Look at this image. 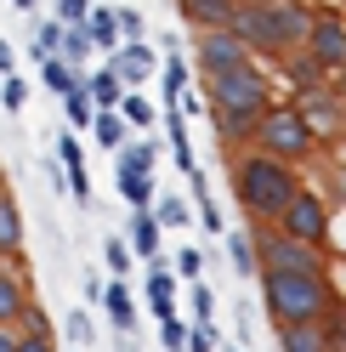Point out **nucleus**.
Segmentation results:
<instances>
[{"instance_id":"obj_1","label":"nucleus","mask_w":346,"mask_h":352,"mask_svg":"<svg viewBox=\"0 0 346 352\" xmlns=\"http://www.w3.org/2000/svg\"><path fill=\"white\" fill-rule=\"evenodd\" d=\"M312 29V6L307 0H239L227 17V34L244 40L250 57H273L284 63L290 52H301V40Z\"/></svg>"},{"instance_id":"obj_2","label":"nucleus","mask_w":346,"mask_h":352,"mask_svg":"<svg viewBox=\"0 0 346 352\" xmlns=\"http://www.w3.org/2000/svg\"><path fill=\"white\" fill-rule=\"evenodd\" d=\"M205 102H210V125H216L222 153H227V148L250 142L255 120H262L267 102H273V80L255 69V63H244V69H227V74L205 80Z\"/></svg>"},{"instance_id":"obj_3","label":"nucleus","mask_w":346,"mask_h":352,"mask_svg":"<svg viewBox=\"0 0 346 352\" xmlns=\"http://www.w3.org/2000/svg\"><path fill=\"white\" fill-rule=\"evenodd\" d=\"M262 278V307L273 329L284 324H323L330 313H341V290L330 273H255Z\"/></svg>"},{"instance_id":"obj_4","label":"nucleus","mask_w":346,"mask_h":352,"mask_svg":"<svg viewBox=\"0 0 346 352\" xmlns=\"http://www.w3.org/2000/svg\"><path fill=\"white\" fill-rule=\"evenodd\" d=\"M301 188V170L284 160H267V153H239L233 160V199H239L255 222H273L278 210L290 205V193Z\"/></svg>"},{"instance_id":"obj_5","label":"nucleus","mask_w":346,"mask_h":352,"mask_svg":"<svg viewBox=\"0 0 346 352\" xmlns=\"http://www.w3.org/2000/svg\"><path fill=\"white\" fill-rule=\"evenodd\" d=\"M273 233L295 239V245H312V250H330V233H335V205L323 199L318 188H295L290 205L273 216Z\"/></svg>"},{"instance_id":"obj_6","label":"nucleus","mask_w":346,"mask_h":352,"mask_svg":"<svg viewBox=\"0 0 346 352\" xmlns=\"http://www.w3.org/2000/svg\"><path fill=\"white\" fill-rule=\"evenodd\" d=\"M295 120L307 125L312 148H341L346 137V97H341V80H323L312 85V91H295Z\"/></svg>"},{"instance_id":"obj_7","label":"nucleus","mask_w":346,"mask_h":352,"mask_svg":"<svg viewBox=\"0 0 346 352\" xmlns=\"http://www.w3.org/2000/svg\"><path fill=\"white\" fill-rule=\"evenodd\" d=\"M250 142H255V153H267V160H284V165H301V160L312 153V137H307V125L295 120V108H290V102H267V114L255 120Z\"/></svg>"},{"instance_id":"obj_8","label":"nucleus","mask_w":346,"mask_h":352,"mask_svg":"<svg viewBox=\"0 0 346 352\" xmlns=\"http://www.w3.org/2000/svg\"><path fill=\"white\" fill-rule=\"evenodd\" d=\"M250 245H255V273H330V250L295 245V239L273 233L267 222L250 228Z\"/></svg>"},{"instance_id":"obj_9","label":"nucleus","mask_w":346,"mask_h":352,"mask_svg":"<svg viewBox=\"0 0 346 352\" xmlns=\"http://www.w3.org/2000/svg\"><path fill=\"white\" fill-rule=\"evenodd\" d=\"M301 52H307L330 80H341V69H346V23H341L335 6L312 12V29H307V40H301Z\"/></svg>"},{"instance_id":"obj_10","label":"nucleus","mask_w":346,"mask_h":352,"mask_svg":"<svg viewBox=\"0 0 346 352\" xmlns=\"http://www.w3.org/2000/svg\"><path fill=\"white\" fill-rule=\"evenodd\" d=\"M244 63H255L244 52V40H233L227 29H199L193 34V69H199V80H216L227 69H244Z\"/></svg>"},{"instance_id":"obj_11","label":"nucleus","mask_w":346,"mask_h":352,"mask_svg":"<svg viewBox=\"0 0 346 352\" xmlns=\"http://www.w3.org/2000/svg\"><path fill=\"white\" fill-rule=\"evenodd\" d=\"M108 69H114V80L125 85V91H142V85L159 74V52L148 46V40H125V46L108 52Z\"/></svg>"},{"instance_id":"obj_12","label":"nucleus","mask_w":346,"mask_h":352,"mask_svg":"<svg viewBox=\"0 0 346 352\" xmlns=\"http://www.w3.org/2000/svg\"><path fill=\"white\" fill-rule=\"evenodd\" d=\"M278 352H341V313H330L323 324H284Z\"/></svg>"},{"instance_id":"obj_13","label":"nucleus","mask_w":346,"mask_h":352,"mask_svg":"<svg viewBox=\"0 0 346 352\" xmlns=\"http://www.w3.org/2000/svg\"><path fill=\"white\" fill-rule=\"evenodd\" d=\"M119 239L131 245V256H142V261H148V267H170V261L159 256V239H165V233H159V222H154L148 210H131V228H125Z\"/></svg>"},{"instance_id":"obj_14","label":"nucleus","mask_w":346,"mask_h":352,"mask_svg":"<svg viewBox=\"0 0 346 352\" xmlns=\"http://www.w3.org/2000/svg\"><path fill=\"white\" fill-rule=\"evenodd\" d=\"M0 261H12V267L23 261V210L6 182H0Z\"/></svg>"},{"instance_id":"obj_15","label":"nucleus","mask_w":346,"mask_h":352,"mask_svg":"<svg viewBox=\"0 0 346 352\" xmlns=\"http://www.w3.org/2000/svg\"><path fill=\"white\" fill-rule=\"evenodd\" d=\"M23 307H29V284H23V273H17L12 261H0V329H12Z\"/></svg>"},{"instance_id":"obj_16","label":"nucleus","mask_w":346,"mask_h":352,"mask_svg":"<svg viewBox=\"0 0 346 352\" xmlns=\"http://www.w3.org/2000/svg\"><path fill=\"white\" fill-rule=\"evenodd\" d=\"M102 307H108V318H114L119 336H137V290L131 284H102Z\"/></svg>"},{"instance_id":"obj_17","label":"nucleus","mask_w":346,"mask_h":352,"mask_svg":"<svg viewBox=\"0 0 346 352\" xmlns=\"http://www.w3.org/2000/svg\"><path fill=\"white\" fill-rule=\"evenodd\" d=\"M233 6H239V0H176L182 23H193V29H227Z\"/></svg>"},{"instance_id":"obj_18","label":"nucleus","mask_w":346,"mask_h":352,"mask_svg":"<svg viewBox=\"0 0 346 352\" xmlns=\"http://www.w3.org/2000/svg\"><path fill=\"white\" fill-rule=\"evenodd\" d=\"M154 165H159V142H154V137H131L125 148H114V170L154 176Z\"/></svg>"},{"instance_id":"obj_19","label":"nucleus","mask_w":346,"mask_h":352,"mask_svg":"<svg viewBox=\"0 0 346 352\" xmlns=\"http://www.w3.org/2000/svg\"><path fill=\"white\" fill-rule=\"evenodd\" d=\"M114 114L125 120V131H131V137H148V131L159 125V108L148 102L142 91H125V97H119V108H114Z\"/></svg>"},{"instance_id":"obj_20","label":"nucleus","mask_w":346,"mask_h":352,"mask_svg":"<svg viewBox=\"0 0 346 352\" xmlns=\"http://www.w3.org/2000/svg\"><path fill=\"white\" fill-rule=\"evenodd\" d=\"M80 85H85V97H91V108H119V97H125V85L114 80V69H85L80 74Z\"/></svg>"},{"instance_id":"obj_21","label":"nucleus","mask_w":346,"mask_h":352,"mask_svg":"<svg viewBox=\"0 0 346 352\" xmlns=\"http://www.w3.org/2000/svg\"><path fill=\"white\" fill-rule=\"evenodd\" d=\"M148 307H154V318H170L176 313V273L170 267H148Z\"/></svg>"},{"instance_id":"obj_22","label":"nucleus","mask_w":346,"mask_h":352,"mask_svg":"<svg viewBox=\"0 0 346 352\" xmlns=\"http://www.w3.org/2000/svg\"><path fill=\"white\" fill-rule=\"evenodd\" d=\"M148 216L159 222V233H182V228L193 222V210H187V199H182V193H154Z\"/></svg>"},{"instance_id":"obj_23","label":"nucleus","mask_w":346,"mask_h":352,"mask_svg":"<svg viewBox=\"0 0 346 352\" xmlns=\"http://www.w3.org/2000/svg\"><path fill=\"white\" fill-rule=\"evenodd\" d=\"M85 131H91V142H97V148H108V153L131 142V131H125V120L114 114V108H97V114H91V125H85Z\"/></svg>"},{"instance_id":"obj_24","label":"nucleus","mask_w":346,"mask_h":352,"mask_svg":"<svg viewBox=\"0 0 346 352\" xmlns=\"http://www.w3.org/2000/svg\"><path fill=\"white\" fill-rule=\"evenodd\" d=\"M85 40H91L97 52H114V46H119V29H114V6H91V12H85Z\"/></svg>"},{"instance_id":"obj_25","label":"nucleus","mask_w":346,"mask_h":352,"mask_svg":"<svg viewBox=\"0 0 346 352\" xmlns=\"http://www.w3.org/2000/svg\"><path fill=\"white\" fill-rule=\"evenodd\" d=\"M187 182H193V193H199V222H205V233L222 239V233H227V216H222V205H216V193H210V182H205V170H193Z\"/></svg>"},{"instance_id":"obj_26","label":"nucleus","mask_w":346,"mask_h":352,"mask_svg":"<svg viewBox=\"0 0 346 352\" xmlns=\"http://www.w3.org/2000/svg\"><path fill=\"white\" fill-rule=\"evenodd\" d=\"M114 188L131 210H148L154 205V176H131V170H114Z\"/></svg>"},{"instance_id":"obj_27","label":"nucleus","mask_w":346,"mask_h":352,"mask_svg":"<svg viewBox=\"0 0 346 352\" xmlns=\"http://www.w3.org/2000/svg\"><path fill=\"white\" fill-rule=\"evenodd\" d=\"M57 57L69 63L74 74H85V63H91V40H85V23H74V29H62V46H57Z\"/></svg>"},{"instance_id":"obj_28","label":"nucleus","mask_w":346,"mask_h":352,"mask_svg":"<svg viewBox=\"0 0 346 352\" xmlns=\"http://www.w3.org/2000/svg\"><path fill=\"white\" fill-rule=\"evenodd\" d=\"M284 74H290V85H295V91H312V85H323V80H330V74H323L307 52H290V57H284Z\"/></svg>"},{"instance_id":"obj_29","label":"nucleus","mask_w":346,"mask_h":352,"mask_svg":"<svg viewBox=\"0 0 346 352\" xmlns=\"http://www.w3.org/2000/svg\"><path fill=\"white\" fill-rule=\"evenodd\" d=\"M154 80H159V91H165V102H176V97L187 91V63H182L176 52H170V57H159V74H154Z\"/></svg>"},{"instance_id":"obj_30","label":"nucleus","mask_w":346,"mask_h":352,"mask_svg":"<svg viewBox=\"0 0 346 352\" xmlns=\"http://www.w3.org/2000/svg\"><path fill=\"white\" fill-rule=\"evenodd\" d=\"M227 239V261H233V273L239 278H255V245H250V233L239 228V233H222Z\"/></svg>"},{"instance_id":"obj_31","label":"nucleus","mask_w":346,"mask_h":352,"mask_svg":"<svg viewBox=\"0 0 346 352\" xmlns=\"http://www.w3.org/2000/svg\"><path fill=\"white\" fill-rule=\"evenodd\" d=\"M62 114H69V131H85V125H91L97 108H91V97H85V85H80V80L62 91Z\"/></svg>"},{"instance_id":"obj_32","label":"nucleus","mask_w":346,"mask_h":352,"mask_svg":"<svg viewBox=\"0 0 346 352\" xmlns=\"http://www.w3.org/2000/svg\"><path fill=\"white\" fill-rule=\"evenodd\" d=\"M74 80H80V74H74V69H69L62 57H40V85H46L51 97H62V91H69Z\"/></svg>"},{"instance_id":"obj_33","label":"nucleus","mask_w":346,"mask_h":352,"mask_svg":"<svg viewBox=\"0 0 346 352\" xmlns=\"http://www.w3.org/2000/svg\"><path fill=\"white\" fill-rule=\"evenodd\" d=\"M57 46H62V23L34 12V63H40V57H57Z\"/></svg>"},{"instance_id":"obj_34","label":"nucleus","mask_w":346,"mask_h":352,"mask_svg":"<svg viewBox=\"0 0 346 352\" xmlns=\"http://www.w3.org/2000/svg\"><path fill=\"white\" fill-rule=\"evenodd\" d=\"M187 307H193V324H216V290H210L205 278L187 284Z\"/></svg>"},{"instance_id":"obj_35","label":"nucleus","mask_w":346,"mask_h":352,"mask_svg":"<svg viewBox=\"0 0 346 352\" xmlns=\"http://www.w3.org/2000/svg\"><path fill=\"white\" fill-rule=\"evenodd\" d=\"M0 108H6V114H23V108H29V80H23V74H6V80H0Z\"/></svg>"},{"instance_id":"obj_36","label":"nucleus","mask_w":346,"mask_h":352,"mask_svg":"<svg viewBox=\"0 0 346 352\" xmlns=\"http://www.w3.org/2000/svg\"><path fill=\"white\" fill-rule=\"evenodd\" d=\"M114 29H119V46L125 40H148V23H142L137 6H114Z\"/></svg>"},{"instance_id":"obj_37","label":"nucleus","mask_w":346,"mask_h":352,"mask_svg":"<svg viewBox=\"0 0 346 352\" xmlns=\"http://www.w3.org/2000/svg\"><path fill=\"white\" fill-rule=\"evenodd\" d=\"M102 261H108V273H119V278H125V273L137 267V256H131V245H125L119 233H114V239H108V245H102Z\"/></svg>"},{"instance_id":"obj_38","label":"nucleus","mask_w":346,"mask_h":352,"mask_svg":"<svg viewBox=\"0 0 346 352\" xmlns=\"http://www.w3.org/2000/svg\"><path fill=\"white\" fill-rule=\"evenodd\" d=\"M205 261H210V256H205L199 245H182V256H176V261H170V267H176V273H182V278L193 284V278H199V273H205Z\"/></svg>"},{"instance_id":"obj_39","label":"nucleus","mask_w":346,"mask_h":352,"mask_svg":"<svg viewBox=\"0 0 346 352\" xmlns=\"http://www.w3.org/2000/svg\"><path fill=\"white\" fill-rule=\"evenodd\" d=\"M57 165H62V176H69V170H85V148H80V137H57Z\"/></svg>"},{"instance_id":"obj_40","label":"nucleus","mask_w":346,"mask_h":352,"mask_svg":"<svg viewBox=\"0 0 346 352\" xmlns=\"http://www.w3.org/2000/svg\"><path fill=\"white\" fill-rule=\"evenodd\" d=\"M182 341H187V324L170 313V318H159V346L165 352H182Z\"/></svg>"},{"instance_id":"obj_41","label":"nucleus","mask_w":346,"mask_h":352,"mask_svg":"<svg viewBox=\"0 0 346 352\" xmlns=\"http://www.w3.org/2000/svg\"><path fill=\"white\" fill-rule=\"evenodd\" d=\"M85 12H91V0H57V6H51V17H57L62 29H74V23H85Z\"/></svg>"},{"instance_id":"obj_42","label":"nucleus","mask_w":346,"mask_h":352,"mask_svg":"<svg viewBox=\"0 0 346 352\" xmlns=\"http://www.w3.org/2000/svg\"><path fill=\"white\" fill-rule=\"evenodd\" d=\"M182 352H216V324H187Z\"/></svg>"},{"instance_id":"obj_43","label":"nucleus","mask_w":346,"mask_h":352,"mask_svg":"<svg viewBox=\"0 0 346 352\" xmlns=\"http://www.w3.org/2000/svg\"><path fill=\"white\" fill-rule=\"evenodd\" d=\"M17 324H23V336H51V318H46V313H40V307H34V301L23 307V313H17Z\"/></svg>"},{"instance_id":"obj_44","label":"nucleus","mask_w":346,"mask_h":352,"mask_svg":"<svg viewBox=\"0 0 346 352\" xmlns=\"http://www.w3.org/2000/svg\"><path fill=\"white\" fill-rule=\"evenodd\" d=\"M69 341H74V346L91 341V313H85V307H80V313H69Z\"/></svg>"},{"instance_id":"obj_45","label":"nucleus","mask_w":346,"mask_h":352,"mask_svg":"<svg viewBox=\"0 0 346 352\" xmlns=\"http://www.w3.org/2000/svg\"><path fill=\"white\" fill-rule=\"evenodd\" d=\"M12 352H57V346H51V336H17Z\"/></svg>"},{"instance_id":"obj_46","label":"nucleus","mask_w":346,"mask_h":352,"mask_svg":"<svg viewBox=\"0 0 346 352\" xmlns=\"http://www.w3.org/2000/svg\"><path fill=\"white\" fill-rule=\"evenodd\" d=\"M6 74H17V46H12V40H0V80H6Z\"/></svg>"},{"instance_id":"obj_47","label":"nucleus","mask_w":346,"mask_h":352,"mask_svg":"<svg viewBox=\"0 0 346 352\" xmlns=\"http://www.w3.org/2000/svg\"><path fill=\"white\" fill-rule=\"evenodd\" d=\"M12 6H17V12H29V17H34V12H40V0H12Z\"/></svg>"},{"instance_id":"obj_48","label":"nucleus","mask_w":346,"mask_h":352,"mask_svg":"<svg viewBox=\"0 0 346 352\" xmlns=\"http://www.w3.org/2000/svg\"><path fill=\"white\" fill-rule=\"evenodd\" d=\"M17 346V336H12V329H0V352H12Z\"/></svg>"},{"instance_id":"obj_49","label":"nucleus","mask_w":346,"mask_h":352,"mask_svg":"<svg viewBox=\"0 0 346 352\" xmlns=\"http://www.w3.org/2000/svg\"><path fill=\"white\" fill-rule=\"evenodd\" d=\"M119 352H137V341H131V336H119Z\"/></svg>"}]
</instances>
